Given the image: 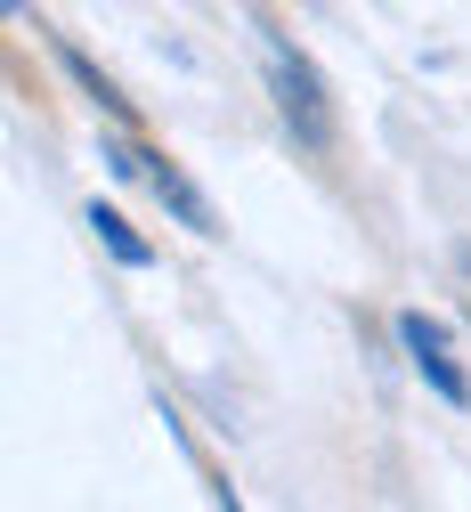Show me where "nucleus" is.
Masks as SVG:
<instances>
[{
  "instance_id": "obj_1",
  "label": "nucleus",
  "mask_w": 471,
  "mask_h": 512,
  "mask_svg": "<svg viewBox=\"0 0 471 512\" xmlns=\"http://www.w3.org/2000/svg\"><path fill=\"white\" fill-rule=\"evenodd\" d=\"M260 33V66H268V98H277V114H285V131L309 147V155H325L333 147V98H325V74L309 66V57L277 33V25H252Z\"/></svg>"
},
{
  "instance_id": "obj_2",
  "label": "nucleus",
  "mask_w": 471,
  "mask_h": 512,
  "mask_svg": "<svg viewBox=\"0 0 471 512\" xmlns=\"http://www.w3.org/2000/svg\"><path fill=\"white\" fill-rule=\"evenodd\" d=\"M106 163H114V179H147L179 228H195V236H220V220H212V204H204V187H195V179H187L171 155H155V147H130V139H106Z\"/></svg>"
},
{
  "instance_id": "obj_3",
  "label": "nucleus",
  "mask_w": 471,
  "mask_h": 512,
  "mask_svg": "<svg viewBox=\"0 0 471 512\" xmlns=\"http://www.w3.org/2000/svg\"><path fill=\"white\" fill-rule=\"evenodd\" d=\"M398 350H407V366L431 382V391H439L447 407H471V374L455 366L447 317H431V309H398Z\"/></svg>"
},
{
  "instance_id": "obj_4",
  "label": "nucleus",
  "mask_w": 471,
  "mask_h": 512,
  "mask_svg": "<svg viewBox=\"0 0 471 512\" xmlns=\"http://www.w3.org/2000/svg\"><path fill=\"white\" fill-rule=\"evenodd\" d=\"M90 228H98V244L114 252V261H122V269H155V244H147L139 228H130V220H122L114 204H90Z\"/></svg>"
},
{
  "instance_id": "obj_5",
  "label": "nucleus",
  "mask_w": 471,
  "mask_h": 512,
  "mask_svg": "<svg viewBox=\"0 0 471 512\" xmlns=\"http://www.w3.org/2000/svg\"><path fill=\"white\" fill-rule=\"evenodd\" d=\"M57 66H65V74H74V82H82V98H98V106H106L114 122H130V98H122V90H114V82H106V74L90 66V57H82L74 41H57Z\"/></svg>"
},
{
  "instance_id": "obj_6",
  "label": "nucleus",
  "mask_w": 471,
  "mask_h": 512,
  "mask_svg": "<svg viewBox=\"0 0 471 512\" xmlns=\"http://www.w3.org/2000/svg\"><path fill=\"white\" fill-rule=\"evenodd\" d=\"M212 496H220V512H244V504H236V488H228V480H212Z\"/></svg>"
},
{
  "instance_id": "obj_7",
  "label": "nucleus",
  "mask_w": 471,
  "mask_h": 512,
  "mask_svg": "<svg viewBox=\"0 0 471 512\" xmlns=\"http://www.w3.org/2000/svg\"><path fill=\"white\" fill-rule=\"evenodd\" d=\"M455 269H463V285H471V244H463V252H455Z\"/></svg>"
}]
</instances>
